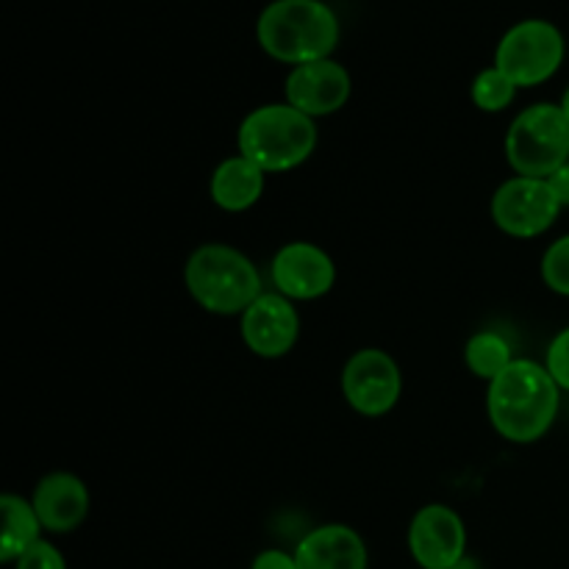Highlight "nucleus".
<instances>
[{
  "label": "nucleus",
  "mask_w": 569,
  "mask_h": 569,
  "mask_svg": "<svg viewBox=\"0 0 569 569\" xmlns=\"http://www.w3.org/2000/svg\"><path fill=\"white\" fill-rule=\"evenodd\" d=\"M561 389L548 367L515 359L487 389L489 422L506 442H539L559 417Z\"/></svg>",
  "instance_id": "f257e3e1"
},
{
  "label": "nucleus",
  "mask_w": 569,
  "mask_h": 569,
  "mask_svg": "<svg viewBox=\"0 0 569 569\" xmlns=\"http://www.w3.org/2000/svg\"><path fill=\"white\" fill-rule=\"evenodd\" d=\"M259 48L283 64L331 59L339 44V20L322 0H272L256 22Z\"/></svg>",
  "instance_id": "f03ea898"
},
{
  "label": "nucleus",
  "mask_w": 569,
  "mask_h": 569,
  "mask_svg": "<svg viewBox=\"0 0 569 569\" xmlns=\"http://www.w3.org/2000/svg\"><path fill=\"white\" fill-rule=\"evenodd\" d=\"M189 295L209 315H244L261 289V272L242 250L226 242H209L192 250L183 267Z\"/></svg>",
  "instance_id": "7ed1b4c3"
},
{
  "label": "nucleus",
  "mask_w": 569,
  "mask_h": 569,
  "mask_svg": "<svg viewBox=\"0 0 569 569\" xmlns=\"http://www.w3.org/2000/svg\"><path fill=\"white\" fill-rule=\"evenodd\" d=\"M237 150L267 176L289 172L317 150V122L289 103L259 106L239 126Z\"/></svg>",
  "instance_id": "20e7f679"
},
{
  "label": "nucleus",
  "mask_w": 569,
  "mask_h": 569,
  "mask_svg": "<svg viewBox=\"0 0 569 569\" xmlns=\"http://www.w3.org/2000/svg\"><path fill=\"white\" fill-rule=\"evenodd\" d=\"M506 161L517 176L550 178L569 161V120L559 103H533L511 120Z\"/></svg>",
  "instance_id": "39448f33"
},
{
  "label": "nucleus",
  "mask_w": 569,
  "mask_h": 569,
  "mask_svg": "<svg viewBox=\"0 0 569 569\" xmlns=\"http://www.w3.org/2000/svg\"><path fill=\"white\" fill-rule=\"evenodd\" d=\"M567 42L548 20H522L503 33L495 50V67L520 89L550 81L565 64Z\"/></svg>",
  "instance_id": "423d86ee"
},
{
  "label": "nucleus",
  "mask_w": 569,
  "mask_h": 569,
  "mask_svg": "<svg viewBox=\"0 0 569 569\" xmlns=\"http://www.w3.org/2000/svg\"><path fill=\"white\" fill-rule=\"evenodd\" d=\"M561 209L548 178L515 176L498 187L492 194V220L503 233L515 239L542 237L559 220Z\"/></svg>",
  "instance_id": "0eeeda50"
},
{
  "label": "nucleus",
  "mask_w": 569,
  "mask_h": 569,
  "mask_svg": "<svg viewBox=\"0 0 569 569\" xmlns=\"http://www.w3.org/2000/svg\"><path fill=\"white\" fill-rule=\"evenodd\" d=\"M342 395L356 415H389L403 395L400 365L381 348L356 350L342 370Z\"/></svg>",
  "instance_id": "6e6552de"
},
{
  "label": "nucleus",
  "mask_w": 569,
  "mask_h": 569,
  "mask_svg": "<svg viewBox=\"0 0 569 569\" xmlns=\"http://www.w3.org/2000/svg\"><path fill=\"white\" fill-rule=\"evenodd\" d=\"M411 559L422 569H456L467 559V526L456 509L428 503L411 517Z\"/></svg>",
  "instance_id": "1a4fd4ad"
},
{
  "label": "nucleus",
  "mask_w": 569,
  "mask_h": 569,
  "mask_svg": "<svg viewBox=\"0 0 569 569\" xmlns=\"http://www.w3.org/2000/svg\"><path fill=\"white\" fill-rule=\"evenodd\" d=\"M242 342L259 359H283L300 337V317L295 300L281 292H264L239 317Z\"/></svg>",
  "instance_id": "9d476101"
},
{
  "label": "nucleus",
  "mask_w": 569,
  "mask_h": 569,
  "mask_svg": "<svg viewBox=\"0 0 569 569\" xmlns=\"http://www.w3.org/2000/svg\"><path fill=\"white\" fill-rule=\"evenodd\" d=\"M270 278L283 298L317 300L337 287V264L320 244L289 242L272 256Z\"/></svg>",
  "instance_id": "9b49d317"
},
{
  "label": "nucleus",
  "mask_w": 569,
  "mask_h": 569,
  "mask_svg": "<svg viewBox=\"0 0 569 569\" xmlns=\"http://www.w3.org/2000/svg\"><path fill=\"white\" fill-rule=\"evenodd\" d=\"M350 89H353L350 72L333 59H320L311 61V64L292 67L287 76V83H283L287 103L303 111L311 120L337 114L350 100Z\"/></svg>",
  "instance_id": "f8f14e48"
},
{
  "label": "nucleus",
  "mask_w": 569,
  "mask_h": 569,
  "mask_svg": "<svg viewBox=\"0 0 569 569\" xmlns=\"http://www.w3.org/2000/svg\"><path fill=\"white\" fill-rule=\"evenodd\" d=\"M39 522L50 533H70L89 517V487L72 472H50L31 495Z\"/></svg>",
  "instance_id": "ddd939ff"
},
{
  "label": "nucleus",
  "mask_w": 569,
  "mask_h": 569,
  "mask_svg": "<svg viewBox=\"0 0 569 569\" xmlns=\"http://www.w3.org/2000/svg\"><path fill=\"white\" fill-rule=\"evenodd\" d=\"M295 561L300 569H367V545L350 526L328 522L300 539Z\"/></svg>",
  "instance_id": "4468645a"
},
{
  "label": "nucleus",
  "mask_w": 569,
  "mask_h": 569,
  "mask_svg": "<svg viewBox=\"0 0 569 569\" xmlns=\"http://www.w3.org/2000/svg\"><path fill=\"white\" fill-rule=\"evenodd\" d=\"M264 187L267 172L259 164H253V161L237 153L231 159H222L214 167L209 192L217 209L239 214V211H248L259 203L261 194H264Z\"/></svg>",
  "instance_id": "2eb2a0df"
},
{
  "label": "nucleus",
  "mask_w": 569,
  "mask_h": 569,
  "mask_svg": "<svg viewBox=\"0 0 569 569\" xmlns=\"http://www.w3.org/2000/svg\"><path fill=\"white\" fill-rule=\"evenodd\" d=\"M0 515H3V539H0V561L14 565L28 548L42 539V522H39L37 509L31 500L20 495H3L0 498Z\"/></svg>",
  "instance_id": "dca6fc26"
},
{
  "label": "nucleus",
  "mask_w": 569,
  "mask_h": 569,
  "mask_svg": "<svg viewBox=\"0 0 569 569\" xmlns=\"http://www.w3.org/2000/svg\"><path fill=\"white\" fill-rule=\"evenodd\" d=\"M515 361L511 342L498 331H478L465 345V365L481 381H495Z\"/></svg>",
  "instance_id": "f3484780"
},
{
  "label": "nucleus",
  "mask_w": 569,
  "mask_h": 569,
  "mask_svg": "<svg viewBox=\"0 0 569 569\" xmlns=\"http://www.w3.org/2000/svg\"><path fill=\"white\" fill-rule=\"evenodd\" d=\"M517 83L511 81L506 72H500L498 67H487V70H481L476 76V81H472L470 87V94H472V103L478 106L481 111H487V114H498V111H506L511 103H515L517 98Z\"/></svg>",
  "instance_id": "a211bd4d"
},
{
  "label": "nucleus",
  "mask_w": 569,
  "mask_h": 569,
  "mask_svg": "<svg viewBox=\"0 0 569 569\" xmlns=\"http://www.w3.org/2000/svg\"><path fill=\"white\" fill-rule=\"evenodd\" d=\"M542 281L550 292L569 298V233L556 239L542 256Z\"/></svg>",
  "instance_id": "6ab92c4d"
},
{
  "label": "nucleus",
  "mask_w": 569,
  "mask_h": 569,
  "mask_svg": "<svg viewBox=\"0 0 569 569\" xmlns=\"http://www.w3.org/2000/svg\"><path fill=\"white\" fill-rule=\"evenodd\" d=\"M545 367L553 376V381L559 383V389L569 392V328L556 333L553 342L548 345V356H545Z\"/></svg>",
  "instance_id": "aec40b11"
},
{
  "label": "nucleus",
  "mask_w": 569,
  "mask_h": 569,
  "mask_svg": "<svg viewBox=\"0 0 569 569\" xmlns=\"http://www.w3.org/2000/svg\"><path fill=\"white\" fill-rule=\"evenodd\" d=\"M14 569H67V561L56 545L39 539L33 548H28L26 553L14 561Z\"/></svg>",
  "instance_id": "412c9836"
},
{
  "label": "nucleus",
  "mask_w": 569,
  "mask_h": 569,
  "mask_svg": "<svg viewBox=\"0 0 569 569\" xmlns=\"http://www.w3.org/2000/svg\"><path fill=\"white\" fill-rule=\"evenodd\" d=\"M250 569H300L298 561H295V553H287V550H261L253 559V567Z\"/></svg>",
  "instance_id": "4be33fe9"
},
{
  "label": "nucleus",
  "mask_w": 569,
  "mask_h": 569,
  "mask_svg": "<svg viewBox=\"0 0 569 569\" xmlns=\"http://www.w3.org/2000/svg\"><path fill=\"white\" fill-rule=\"evenodd\" d=\"M548 183H550V189L556 192V198H559V203L569 206V161L561 167V170H556L553 176L548 178Z\"/></svg>",
  "instance_id": "5701e85b"
},
{
  "label": "nucleus",
  "mask_w": 569,
  "mask_h": 569,
  "mask_svg": "<svg viewBox=\"0 0 569 569\" xmlns=\"http://www.w3.org/2000/svg\"><path fill=\"white\" fill-rule=\"evenodd\" d=\"M561 111H565L567 114V120H569V87H567V92H565V98H561Z\"/></svg>",
  "instance_id": "b1692460"
}]
</instances>
